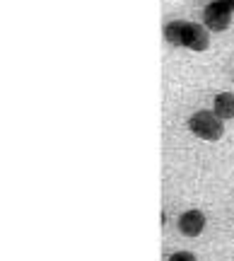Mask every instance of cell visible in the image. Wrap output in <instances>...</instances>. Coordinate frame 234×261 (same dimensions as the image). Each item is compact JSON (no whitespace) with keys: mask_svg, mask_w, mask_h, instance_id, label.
<instances>
[{"mask_svg":"<svg viewBox=\"0 0 234 261\" xmlns=\"http://www.w3.org/2000/svg\"><path fill=\"white\" fill-rule=\"evenodd\" d=\"M188 128L193 136H198L200 140H208V143H215L225 136V121L215 112H208V109H200L193 114L188 119Z\"/></svg>","mask_w":234,"mask_h":261,"instance_id":"1","label":"cell"},{"mask_svg":"<svg viewBox=\"0 0 234 261\" xmlns=\"http://www.w3.org/2000/svg\"><path fill=\"white\" fill-rule=\"evenodd\" d=\"M206 213L203 211H198V208H191L186 213L179 215V230L181 234H186V237H198V234L206 230Z\"/></svg>","mask_w":234,"mask_h":261,"instance_id":"2","label":"cell"},{"mask_svg":"<svg viewBox=\"0 0 234 261\" xmlns=\"http://www.w3.org/2000/svg\"><path fill=\"white\" fill-rule=\"evenodd\" d=\"M184 46L191 48V51H206V48L210 46V34H208L206 24L186 22V29H184Z\"/></svg>","mask_w":234,"mask_h":261,"instance_id":"3","label":"cell"},{"mask_svg":"<svg viewBox=\"0 0 234 261\" xmlns=\"http://www.w3.org/2000/svg\"><path fill=\"white\" fill-rule=\"evenodd\" d=\"M203 22H206V27L213 29V32H225V29H229V24H232V12L225 8H220V5H215V3H210L206 8V12H203Z\"/></svg>","mask_w":234,"mask_h":261,"instance_id":"4","label":"cell"},{"mask_svg":"<svg viewBox=\"0 0 234 261\" xmlns=\"http://www.w3.org/2000/svg\"><path fill=\"white\" fill-rule=\"evenodd\" d=\"M213 112L222 119V121H229L234 119V94L232 92H220L215 94L213 99Z\"/></svg>","mask_w":234,"mask_h":261,"instance_id":"5","label":"cell"},{"mask_svg":"<svg viewBox=\"0 0 234 261\" xmlns=\"http://www.w3.org/2000/svg\"><path fill=\"white\" fill-rule=\"evenodd\" d=\"M184 29H186V22L181 19H174L164 27V39H167L171 46H184Z\"/></svg>","mask_w":234,"mask_h":261,"instance_id":"6","label":"cell"},{"mask_svg":"<svg viewBox=\"0 0 234 261\" xmlns=\"http://www.w3.org/2000/svg\"><path fill=\"white\" fill-rule=\"evenodd\" d=\"M169 261H198V259L191 252H177V254L169 256Z\"/></svg>","mask_w":234,"mask_h":261,"instance_id":"7","label":"cell"},{"mask_svg":"<svg viewBox=\"0 0 234 261\" xmlns=\"http://www.w3.org/2000/svg\"><path fill=\"white\" fill-rule=\"evenodd\" d=\"M210 3H215V5H220V8L229 10V12H234V0H210Z\"/></svg>","mask_w":234,"mask_h":261,"instance_id":"8","label":"cell"}]
</instances>
